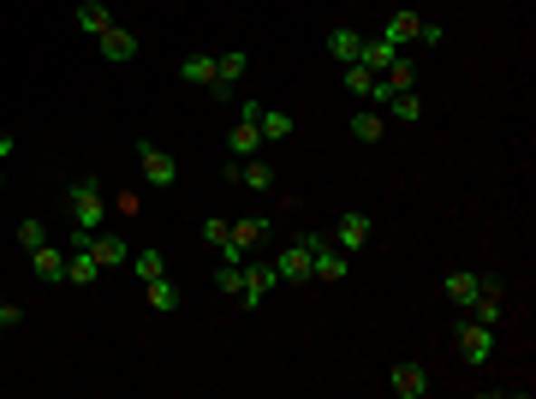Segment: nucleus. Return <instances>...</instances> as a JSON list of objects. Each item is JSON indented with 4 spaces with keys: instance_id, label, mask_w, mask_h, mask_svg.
I'll use <instances>...</instances> for the list:
<instances>
[{
    "instance_id": "obj_1",
    "label": "nucleus",
    "mask_w": 536,
    "mask_h": 399,
    "mask_svg": "<svg viewBox=\"0 0 536 399\" xmlns=\"http://www.w3.org/2000/svg\"><path fill=\"white\" fill-rule=\"evenodd\" d=\"M66 214L78 233H101V221H108V197H101L96 179H72L66 185Z\"/></svg>"
},
{
    "instance_id": "obj_2",
    "label": "nucleus",
    "mask_w": 536,
    "mask_h": 399,
    "mask_svg": "<svg viewBox=\"0 0 536 399\" xmlns=\"http://www.w3.org/2000/svg\"><path fill=\"white\" fill-rule=\"evenodd\" d=\"M138 161H143V179H149L156 191H173V185H179V161H173L161 143H138Z\"/></svg>"
},
{
    "instance_id": "obj_3",
    "label": "nucleus",
    "mask_w": 536,
    "mask_h": 399,
    "mask_svg": "<svg viewBox=\"0 0 536 399\" xmlns=\"http://www.w3.org/2000/svg\"><path fill=\"white\" fill-rule=\"evenodd\" d=\"M244 71H251V54H244V48H226V54H215V84H209V96L226 101L233 90H239Z\"/></svg>"
},
{
    "instance_id": "obj_4",
    "label": "nucleus",
    "mask_w": 536,
    "mask_h": 399,
    "mask_svg": "<svg viewBox=\"0 0 536 399\" xmlns=\"http://www.w3.org/2000/svg\"><path fill=\"white\" fill-rule=\"evenodd\" d=\"M388 387H394L399 399H424V394H429V370L417 364V357H406V364H394V370H388Z\"/></svg>"
},
{
    "instance_id": "obj_5",
    "label": "nucleus",
    "mask_w": 536,
    "mask_h": 399,
    "mask_svg": "<svg viewBox=\"0 0 536 399\" xmlns=\"http://www.w3.org/2000/svg\"><path fill=\"white\" fill-rule=\"evenodd\" d=\"M226 185H244V191H274V167L268 161H226Z\"/></svg>"
},
{
    "instance_id": "obj_6",
    "label": "nucleus",
    "mask_w": 536,
    "mask_h": 399,
    "mask_svg": "<svg viewBox=\"0 0 536 399\" xmlns=\"http://www.w3.org/2000/svg\"><path fill=\"white\" fill-rule=\"evenodd\" d=\"M274 280H281V286H304V280H311V251H304L298 239L274 257Z\"/></svg>"
},
{
    "instance_id": "obj_7",
    "label": "nucleus",
    "mask_w": 536,
    "mask_h": 399,
    "mask_svg": "<svg viewBox=\"0 0 536 399\" xmlns=\"http://www.w3.org/2000/svg\"><path fill=\"white\" fill-rule=\"evenodd\" d=\"M274 286H281V280H274V262H251V269H244V286H239V304H244V310H256Z\"/></svg>"
},
{
    "instance_id": "obj_8",
    "label": "nucleus",
    "mask_w": 536,
    "mask_h": 399,
    "mask_svg": "<svg viewBox=\"0 0 536 399\" xmlns=\"http://www.w3.org/2000/svg\"><path fill=\"white\" fill-rule=\"evenodd\" d=\"M346 269H352V262H346V251H328V239L311 251V280H322V286H340V280H346Z\"/></svg>"
},
{
    "instance_id": "obj_9",
    "label": "nucleus",
    "mask_w": 536,
    "mask_h": 399,
    "mask_svg": "<svg viewBox=\"0 0 536 399\" xmlns=\"http://www.w3.org/2000/svg\"><path fill=\"white\" fill-rule=\"evenodd\" d=\"M369 233H376V221H369L364 209H352V214H340L334 244H340V251H364V244H369Z\"/></svg>"
},
{
    "instance_id": "obj_10",
    "label": "nucleus",
    "mask_w": 536,
    "mask_h": 399,
    "mask_svg": "<svg viewBox=\"0 0 536 399\" xmlns=\"http://www.w3.org/2000/svg\"><path fill=\"white\" fill-rule=\"evenodd\" d=\"M90 257H96V269H126V262H131V244L113 239V233H90Z\"/></svg>"
},
{
    "instance_id": "obj_11",
    "label": "nucleus",
    "mask_w": 536,
    "mask_h": 399,
    "mask_svg": "<svg viewBox=\"0 0 536 399\" xmlns=\"http://www.w3.org/2000/svg\"><path fill=\"white\" fill-rule=\"evenodd\" d=\"M489 352H494V328L465 322V328H459V357H465V364H489Z\"/></svg>"
},
{
    "instance_id": "obj_12",
    "label": "nucleus",
    "mask_w": 536,
    "mask_h": 399,
    "mask_svg": "<svg viewBox=\"0 0 536 399\" xmlns=\"http://www.w3.org/2000/svg\"><path fill=\"white\" fill-rule=\"evenodd\" d=\"M96 48H101V60H113V66H126V60L138 54V36H131L126 24H108V30L96 36Z\"/></svg>"
},
{
    "instance_id": "obj_13",
    "label": "nucleus",
    "mask_w": 536,
    "mask_h": 399,
    "mask_svg": "<svg viewBox=\"0 0 536 399\" xmlns=\"http://www.w3.org/2000/svg\"><path fill=\"white\" fill-rule=\"evenodd\" d=\"M30 269H36V280L60 286L66 280V251H60V244H36V251H30Z\"/></svg>"
},
{
    "instance_id": "obj_14",
    "label": "nucleus",
    "mask_w": 536,
    "mask_h": 399,
    "mask_svg": "<svg viewBox=\"0 0 536 399\" xmlns=\"http://www.w3.org/2000/svg\"><path fill=\"white\" fill-rule=\"evenodd\" d=\"M256 239H268V214H244V221H233V227H226V244H233V251H256Z\"/></svg>"
},
{
    "instance_id": "obj_15",
    "label": "nucleus",
    "mask_w": 536,
    "mask_h": 399,
    "mask_svg": "<svg viewBox=\"0 0 536 399\" xmlns=\"http://www.w3.org/2000/svg\"><path fill=\"white\" fill-rule=\"evenodd\" d=\"M143 299H149V310H156V316H173V310H179V286H173V274L143 280Z\"/></svg>"
},
{
    "instance_id": "obj_16",
    "label": "nucleus",
    "mask_w": 536,
    "mask_h": 399,
    "mask_svg": "<svg viewBox=\"0 0 536 399\" xmlns=\"http://www.w3.org/2000/svg\"><path fill=\"white\" fill-rule=\"evenodd\" d=\"M381 108H388L399 126H417V119H424V96H417V90H394V96L381 101Z\"/></svg>"
},
{
    "instance_id": "obj_17",
    "label": "nucleus",
    "mask_w": 536,
    "mask_h": 399,
    "mask_svg": "<svg viewBox=\"0 0 536 399\" xmlns=\"http://www.w3.org/2000/svg\"><path fill=\"white\" fill-rule=\"evenodd\" d=\"M328 54H334L340 66H352V60L364 54V36H358V30H346V24H334V30H328Z\"/></svg>"
},
{
    "instance_id": "obj_18",
    "label": "nucleus",
    "mask_w": 536,
    "mask_h": 399,
    "mask_svg": "<svg viewBox=\"0 0 536 399\" xmlns=\"http://www.w3.org/2000/svg\"><path fill=\"white\" fill-rule=\"evenodd\" d=\"M417 24H424V18H417V13H406V6H399V13L388 18V30H381V36H388V43H394V48H417Z\"/></svg>"
},
{
    "instance_id": "obj_19",
    "label": "nucleus",
    "mask_w": 536,
    "mask_h": 399,
    "mask_svg": "<svg viewBox=\"0 0 536 399\" xmlns=\"http://www.w3.org/2000/svg\"><path fill=\"white\" fill-rule=\"evenodd\" d=\"M441 286H447V299L459 304V310H471V299H477V292H483V280H477V274H471V269H453V274H447V280H441Z\"/></svg>"
},
{
    "instance_id": "obj_20",
    "label": "nucleus",
    "mask_w": 536,
    "mask_h": 399,
    "mask_svg": "<svg viewBox=\"0 0 536 399\" xmlns=\"http://www.w3.org/2000/svg\"><path fill=\"white\" fill-rule=\"evenodd\" d=\"M399 60V48L388 43V36H364V54H358V66H369V71H388Z\"/></svg>"
},
{
    "instance_id": "obj_21",
    "label": "nucleus",
    "mask_w": 536,
    "mask_h": 399,
    "mask_svg": "<svg viewBox=\"0 0 536 399\" xmlns=\"http://www.w3.org/2000/svg\"><path fill=\"white\" fill-rule=\"evenodd\" d=\"M256 131H263V143H286V138H292V114L263 108V114H256Z\"/></svg>"
},
{
    "instance_id": "obj_22",
    "label": "nucleus",
    "mask_w": 536,
    "mask_h": 399,
    "mask_svg": "<svg viewBox=\"0 0 536 399\" xmlns=\"http://www.w3.org/2000/svg\"><path fill=\"white\" fill-rule=\"evenodd\" d=\"M471 310H477V322H483V328H494V322H501V286H494V280H483V292L471 299Z\"/></svg>"
},
{
    "instance_id": "obj_23",
    "label": "nucleus",
    "mask_w": 536,
    "mask_h": 399,
    "mask_svg": "<svg viewBox=\"0 0 536 399\" xmlns=\"http://www.w3.org/2000/svg\"><path fill=\"white\" fill-rule=\"evenodd\" d=\"M179 78H185V84H197V90H209V84H215V54H191V60H179Z\"/></svg>"
},
{
    "instance_id": "obj_24",
    "label": "nucleus",
    "mask_w": 536,
    "mask_h": 399,
    "mask_svg": "<svg viewBox=\"0 0 536 399\" xmlns=\"http://www.w3.org/2000/svg\"><path fill=\"white\" fill-rule=\"evenodd\" d=\"M96 280V257H90V244H78L66 257V286H90Z\"/></svg>"
},
{
    "instance_id": "obj_25",
    "label": "nucleus",
    "mask_w": 536,
    "mask_h": 399,
    "mask_svg": "<svg viewBox=\"0 0 536 399\" xmlns=\"http://www.w3.org/2000/svg\"><path fill=\"white\" fill-rule=\"evenodd\" d=\"M126 269H131V274H138V280H156V274H168V257H161L156 244H143V251H138V257H131V262H126Z\"/></svg>"
},
{
    "instance_id": "obj_26",
    "label": "nucleus",
    "mask_w": 536,
    "mask_h": 399,
    "mask_svg": "<svg viewBox=\"0 0 536 399\" xmlns=\"http://www.w3.org/2000/svg\"><path fill=\"white\" fill-rule=\"evenodd\" d=\"M108 24H113V13L101 6V0H78V30H90V36H101Z\"/></svg>"
},
{
    "instance_id": "obj_27",
    "label": "nucleus",
    "mask_w": 536,
    "mask_h": 399,
    "mask_svg": "<svg viewBox=\"0 0 536 399\" xmlns=\"http://www.w3.org/2000/svg\"><path fill=\"white\" fill-rule=\"evenodd\" d=\"M376 78H381V84H388V90H417V66H411L406 54H399V60H394V66H388V71H376Z\"/></svg>"
},
{
    "instance_id": "obj_28",
    "label": "nucleus",
    "mask_w": 536,
    "mask_h": 399,
    "mask_svg": "<svg viewBox=\"0 0 536 399\" xmlns=\"http://www.w3.org/2000/svg\"><path fill=\"white\" fill-rule=\"evenodd\" d=\"M352 138H358V143H381V114H376V108L352 114Z\"/></svg>"
},
{
    "instance_id": "obj_29",
    "label": "nucleus",
    "mask_w": 536,
    "mask_h": 399,
    "mask_svg": "<svg viewBox=\"0 0 536 399\" xmlns=\"http://www.w3.org/2000/svg\"><path fill=\"white\" fill-rule=\"evenodd\" d=\"M18 244H24V251H36V244H48V227L36 221V214H24V221H18Z\"/></svg>"
},
{
    "instance_id": "obj_30",
    "label": "nucleus",
    "mask_w": 536,
    "mask_h": 399,
    "mask_svg": "<svg viewBox=\"0 0 536 399\" xmlns=\"http://www.w3.org/2000/svg\"><path fill=\"white\" fill-rule=\"evenodd\" d=\"M340 71H346V90H352V96H369V84H376V71H369V66H358V60H352V66H340Z\"/></svg>"
},
{
    "instance_id": "obj_31",
    "label": "nucleus",
    "mask_w": 536,
    "mask_h": 399,
    "mask_svg": "<svg viewBox=\"0 0 536 399\" xmlns=\"http://www.w3.org/2000/svg\"><path fill=\"white\" fill-rule=\"evenodd\" d=\"M215 286L239 299V286H244V269H239V262H221V269H215Z\"/></svg>"
},
{
    "instance_id": "obj_32",
    "label": "nucleus",
    "mask_w": 536,
    "mask_h": 399,
    "mask_svg": "<svg viewBox=\"0 0 536 399\" xmlns=\"http://www.w3.org/2000/svg\"><path fill=\"white\" fill-rule=\"evenodd\" d=\"M226 227H233V221H221V214H209V221H203V239H209V244H226Z\"/></svg>"
},
{
    "instance_id": "obj_33",
    "label": "nucleus",
    "mask_w": 536,
    "mask_h": 399,
    "mask_svg": "<svg viewBox=\"0 0 536 399\" xmlns=\"http://www.w3.org/2000/svg\"><path fill=\"white\" fill-rule=\"evenodd\" d=\"M441 36H447V30H441V24H436V18H424V24H417V48H436V43H441Z\"/></svg>"
},
{
    "instance_id": "obj_34",
    "label": "nucleus",
    "mask_w": 536,
    "mask_h": 399,
    "mask_svg": "<svg viewBox=\"0 0 536 399\" xmlns=\"http://www.w3.org/2000/svg\"><path fill=\"white\" fill-rule=\"evenodd\" d=\"M0 322H6V328H18V322H24V310H18V304H6V299H0Z\"/></svg>"
},
{
    "instance_id": "obj_35",
    "label": "nucleus",
    "mask_w": 536,
    "mask_h": 399,
    "mask_svg": "<svg viewBox=\"0 0 536 399\" xmlns=\"http://www.w3.org/2000/svg\"><path fill=\"white\" fill-rule=\"evenodd\" d=\"M6 156H13V138H6V131H0V161H6Z\"/></svg>"
},
{
    "instance_id": "obj_36",
    "label": "nucleus",
    "mask_w": 536,
    "mask_h": 399,
    "mask_svg": "<svg viewBox=\"0 0 536 399\" xmlns=\"http://www.w3.org/2000/svg\"><path fill=\"white\" fill-rule=\"evenodd\" d=\"M0 334H6V322H0Z\"/></svg>"
}]
</instances>
